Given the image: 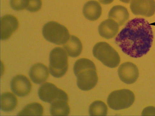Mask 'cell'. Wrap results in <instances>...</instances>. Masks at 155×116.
Masks as SVG:
<instances>
[{
	"mask_svg": "<svg viewBox=\"0 0 155 116\" xmlns=\"http://www.w3.org/2000/svg\"><path fill=\"white\" fill-rule=\"evenodd\" d=\"M153 38L149 22L143 18H136L127 23L116 37L115 42L124 53L137 58L149 51Z\"/></svg>",
	"mask_w": 155,
	"mask_h": 116,
	"instance_id": "6da1fadb",
	"label": "cell"
},
{
	"mask_svg": "<svg viewBox=\"0 0 155 116\" xmlns=\"http://www.w3.org/2000/svg\"><path fill=\"white\" fill-rule=\"evenodd\" d=\"M73 70L77 78V85L83 91L92 89L97 85L98 77L94 63L87 58L79 59L75 63Z\"/></svg>",
	"mask_w": 155,
	"mask_h": 116,
	"instance_id": "7a4b0ae2",
	"label": "cell"
},
{
	"mask_svg": "<svg viewBox=\"0 0 155 116\" xmlns=\"http://www.w3.org/2000/svg\"><path fill=\"white\" fill-rule=\"evenodd\" d=\"M93 53L96 59L110 68L117 67L120 62V57L117 52L105 42L96 44L93 47Z\"/></svg>",
	"mask_w": 155,
	"mask_h": 116,
	"instance_id": "3957f363",
	"label": "cell"
},
{
	"mask_svg": "<svg viewBox=\"0 0 155 116\" xmlns=\"http://www.w3.org/2000/svg\"><path fill=\"white\" fill-rule=\"evenodd\" d=\"M68 56L64 49L57 47L51 51L49 57V69L51 75L55 78L64 76L68 69Z\"/></svg>",
	"mask_w": 155,
	"mask_h": 116,
	"instance_id": "277c9868",
	"label": "cell"
},
{
	"mask_svg": "<svg viewBox=\"0 0 155 116\" xmlns=\"http://www.w3.org/2000/svg\"><path fill=\"white\" fill-rule=\"evenodd\" d=\"M42 33L46 40L57 45L64 44L70 36L68 30L65 26L54 21L44 25Z\"/></svg>",
	"mask_w": 155,
	"mask_h": 116,
	"instance_id": "5b68a950",
	"label": "cell"
},
{
	"mask_svg": "<svg viewBox=\"0 0 155 116\" xmlns=\"http://www.w3.org/2000/svg\"><path fill=\"white\" fill-rule=\"evenodd\" d=\"M133 92L128 89L117 90L111 93L107 98V103L111 109L118 110L130 107L135 100Z\"/></svg>",
	"mask_w": 155,
	"mask_h": 116,
	"instance_id": "8992f818",
	"label": "cell"
},
{
	"mask_svg": "<svg viewBox=\"0 0 155 116\" xmlns=\"http://www.w3.org/2000/svg\"><path fill=\"white\" fill-rule=\"evenodd\" d=\"M38 94L41 100L50 104L58 99H68L65 91L49 82L43 84L40 87Z\"/></svg>",
	"mask_w": 155,
	"mask_h": 116,
	"instance_id": "52a82bcc",
	"label": "cell"
},
{
	"mask_svg": "<svg viewBox=\"0 0 155 116\" xmlns=\"http://www.w3.org/2000/svg\"><path fill=\"white\" fill-rule=\"evenodd\" d=\"M130 9L135 15L150 17L155 13L154 0H132Z\"/></svg>",
	"mask_w": 155,
	"mask_h": 116,
	"instance_id": "ba28073f",
	"label": "cell"
},
{
	"mask_svg": "<svg viewBox=\"0 0 155 116\" xmlns=\"http://www.w3.org/2000/svg\"><path fill=\"white\" fill-rule=\"evenodd\" d=\"M10 87L12 91L16 95L24 97L31 91L32 85L29 79L25 76L18 75L12 79Z\"/></svg>",
	"mask_w": 155,
	"mask_h": 116,
	"instance_id": "9c48e42d",
	"label": "cell"
},
{
	"mask_svg": "<svg viewBox=\"0 0 155 116\" xmlns=\"http://www.w3.org/2000/svg\"><path fill=\"white\" fill-rule=\"evenodd\" d=\"M118 73L121 81L128 84L135 82L138 79L139 74L137 66L129 62L122 64L118 69Z\"/></svg>",
	"mask_w": 155,
	"mask_h": 116,
	"instance_id": "30bf717a",
	"label": "cell"
},
{
	"mask_svg": "<svg viewBox=\"0 0 155 116\" xmlns=\"http://www.w3.org/2000/svg\"><path fill=\"white\" fill-rule=\"evenodd\" d=\"M1 39L6 40L18 28L19 22L15 16L6 14L1 18Z\"/></svg>",
	"mask_w": 155,
	"mask_h": 116,
	"instance_id": "8fae6325",
	"label": "cell"
},
{
	"mask_svg": "<svg viewBox=\"0 0 155 116\" xmlns=\"http://www.w3.org/2000/svg\"><path fill=\"white\" fill-rule=\"evenodd\" d=\"M29 75L34 83L40 84L45 82L48 79L49 76L48 70L43 64L37 63L31 68Z\"/></svg>",
	"mask_w": 155,
	"mask_h": 116,
	"instance_id": "7c38bea8",
	"label": "cell"
},
{
	"mask_svg": "<svg viewBox=\"0 0 155 116\" xmlns=\"http://www.w3.org/2000/svg\"><path fill=\"white\" fill-rule=\"evenodd\" d=\"M119 26L114 20L107 19L102 21L99 25L98 32L102 37L106 39H111L117 33Z\"/></svg>",
	"mask_w": 155,
	"mask_h": 116,
	"instance_id": "4fadbf2b",
	"label": "cell"
},
{
	"mask_svg": "<svg viewBox=\"0 0 155 116\" xmlns=\"http://www.w3.org/2000/svg\"><path fill=\"white\" fill-rule=\"evenodd\" d=\"M102 12L101 6L97 1L90 0L84 5L83 12L85 18L90 21L98 19L101 16Z\"/></svg>",
	"mask_w": 155,
	"mask_h": 116,
	"instance_id": "5bb4252c",
	"label": "cell"
},
{
	"mask_svg": "<svg viewBox=\"0 0 155 116\" xmlns=\"http://www.w3.org/2000/svg\"><path fill=\"white\" fill-rule=\"evenodd\" d=\"M108 17L109 19L115 21L120 26L123 25L129 18V12L125 7L121 5H116L110 10Z\"/></svg>",
	"mask_w": 155,
	"mask_h": 116,
	"instance_id": "9a60e30c",
	"label": "cell"
},
{
	"mask_svg": "<svg viewBox=\"0 0 155 116\" xmlns=\"http://www.w3.org/2000/svg\"><path fill=\"white\" fill-rule=\"evenodd\" d=\"M64 49L68 55L71 57L79 56L82 50V43L77 37L71 35L68 41L63 45Z\"/></svg>",
	"mask_w": 155,
	"mask_h": 116,
	"instance_id": "2e32d148",
	"label": "cell"
},
{
	"mask_svg": "<svg viewBox=\"0 0 155 116\" xmlns=\"http://www.w3.org/2000/svg\"><path fill=\"white\" fill-rule=\"evenodd\" d=\"M68 99H58L51 104L50 111L52 115H68L70 108L68 103Z\"/></svg>",
	"mask_w": 155,
	"mask_h": 116,
	"instance_id": "e0dca14e",
	"label": "cell"
},
{
	"mask_svg": "<svg viewBox=\"0 0 155 116\" xmlns=\"http://www.w3.org/2000/svg\"><path fill=\"white\" fill-rule=\"evenodd\" d=\"M18 101L16 96L10 92H6L1 95V109L3 111L9 112L16 108Z\"/></svg>",
	"mask_w": 155,
	"mask_h": 116,
	"instance_id": "ac0fdd59",
	"label": "cell"
},
{
	"mask_svg": "<svg viewBox=\"0 0 155 116\" xmlns=\"http://www.w3.org/2000/svg\"><path fill=\"white\" fill-rule=\"evenodd\" d=\"M44 109L42 105L38 102H33L25 106L18 115H42Z\"/></svg>",
	"mask_w": 155,
	"mask_h": 116,
	"instance_id": "d6986e66",
	"label": "cell"
},
{
	"mask_svg": "<svg viewBox=\"0 0 155 116\" xmlns=\"http://www.w3.org/2000/svg\"><path fill=\"white\" fill-rule=\"evenodd\" d=\"M107 110V106L104 102L97 100L91 104L89 107V112L91 115H106Z\"/></svg>",
	"mask_w": 155,
	"mask_h": 116,
	"instance_id": "ffe728a7",
	"label": "cell"
},
{
	"mask_svg": "<svg viewBox=\"0 0 155 116\" xmlns=\"http://www.w3.org/2000/svg\"><path fill=\"white\" fill-rule=\"evenodd\" d=\"M28 0H10V5L16 11H21L26 8Z\"/></svg>",
	"mask_w": 155,
	"mask_h": 116,
	"instance_id": "44dd1931",
	"label": "cell"
},
{
	"mask_svg": "<svg viewBox=\"0 0 155 116\" xmlns=\"http://www.w3.org/2000/svg\"><path fill=\"white\" fill-rule=\"evenodd\" d=\"M42 5L41 0H28L26 10L31 12H36L39 11Z\"/></svg>",
	"mask_w": 155,
	"mask_h": 116,
	"instance_id": "7402d4cb",
	"label": "cell"
},
{
	"mask_svg": "<svg viewBox=\"0 0 155 116\" xmlns=\"http://www.w3.org/2000/svg\"><path fill=\"white\" fill-rule=\"evenodd\" d=\"M114 0H99V2L102 4L107 5L112 3Z\"/></svg>",
	"mask_w": 155,
	"mask_h": 116,
	"instance_id": "603a6c76",
	"label": "cell"
},
{
	"mask_svg": "<svg viewBox=\"0 0 155 116\" xmlns=\"http://www.w3.org/2000/svg\"><path fill=\"white\" fill-rule=\"evenodd\" d=\"M121 2L125 3H128L132 0H119Z\"/></svg>",
	"mask_w": 155,
	"mask_h": 116,
	"instance_id": "cb8c5ba5",
	"label": "cell"
}]
</instances>
